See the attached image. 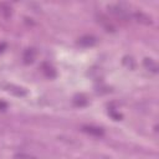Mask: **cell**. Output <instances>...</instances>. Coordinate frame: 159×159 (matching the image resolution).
<instances>
[{"label":"cell","mask_w":159,"mask_h":159,"mask_svg":"<svg viewBox=\"0 0 159 159\" xmlns=\"http://www.w3.org/2000/svg\"><path fill=\"white\" fill-rule=\"evenodd\" d=\"M108 9H110L113 14L118 15V16H124L128 14V6H125L124 4H114V5H110L108 6Z\"/></svg>","instance_id":"1"},{"label":"cell","mask_w":159,"mask_h":159,"mask_svg":"<svg viewBox=\"0 0 159 159\" xmlns=\"http://www.w3.org/2000/svg\"><path fill=\"white\" fill-rule=\"evenodd\" d=\"M136 18L138 19V21H140V22H146V24H150L152 21H150V18H148L147 15H144V14H142V13H137L136 14Z\"/></svg>","instance_id":"2"},{"label":"cell","mask_w":159,"mask_h":159,"mask_svg":"<svg viewBox=\"0 0 159 159\" xmlns=\"http://www.w3.org/2000/svg\"><path fill=\"white\" fill-rule=\"evenodd\" d=\"M144 63L148 66V67H150V70H152L153 72H157V63L153 60H150V58H146Z\"/></svg>","instance_id":"3"}]
</instances>
